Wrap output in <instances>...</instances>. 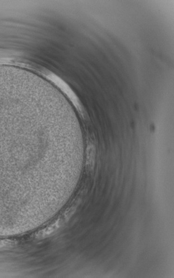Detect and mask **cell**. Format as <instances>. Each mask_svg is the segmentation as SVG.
<instances>
[{
	"label": "cell",
	"mask_w": 174,
	"mask_h": 278,
	"mask_svg": "<svg viewBox=\"0 0 174 278\" xmlns=\"http://www.w3.org/2000/svg\"><path fill=\"white\" fill-rule=\"evenodd\" d=\"M48 78L56 86H58L68 96L70 101L72 102L73 105L76 107L77 110L83 113V108L81 103H80L76 94L73 92L71 88L68 85L67 83L53 74H49Z\"/></svg>",
	"instance_id": "cell-1"
},
{
	"label": "cell",
	"mask_w": 174,
	"mask_h": 278,
	"mask_svg": "<svg viewBox=\"0 0 174 278\" xmlns=\"http://www.w3.org/2000/svg\"><path fill=\"white\" fill-rule=\"evenodd\" d=\"M63 224V220L58 219L56 220L54 223L46 226L43 229L39 231L35 235V238L37 239H43L48 238L49 236L53 235L60 228Z\"/></svg>",
	"instance_id": "cell-2"
}]
</instances>
